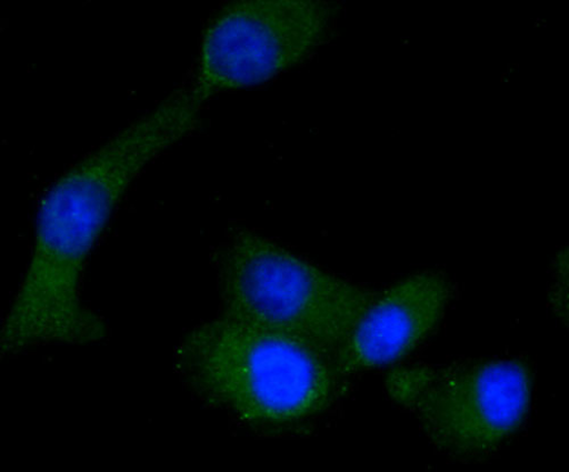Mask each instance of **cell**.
Returning a JSON list of instances; mask_svg holds the SVG:
<instances>
[{"mask_svg":"<svg viewBox=\"0 0 569 472\" xmlns=\"http://www.w3.org/2000/svg\"><path fill=\"white\" fill-rule=\"evenodd\" d=\"M203 106L191 89L174 91L51 187L38 212L30 262L2 325L0 353L107 338L106 321L81 300L88 259L131 183L196 129Z\"/></svg>","mask_w":569,"mask_h":472,"instance_id":"6da1fadb","label":"cell"},{"mask_svg":"<svg viewBox=\"0 0 569 472\" xmlns=\"http://www.w3.org/2000/svg\"><path fill=\"white\" fill-rule=\"evenodd\" d=\"M176 356L200 400L252 426H283L320 413L341 378L333 354L222 314L193 329Z\"/></svg>","mask_w":569,"mask_h":472,"instance_id":"7a4b0ae2","label":"cell"},{"mask_svg":"<svg viewBox=\"0 0 569 472\" xmlns=\"http://www.w3.org/2000/svg\"><path fill=\"white\" fill-rule=\"evenodd\" d=\"M219 277L222 315L291 335L335 356L379 294L250 230L231 235Z\"/></svg>","mask_w":569,"mask_h":472,"instance_id":"3957f363","label":"cell"},{"mask_svg":"<svg viewBox=\"0 0 569 472\" xmlns=\"http://www.w3.org/2000/svg\"><path fill=\"white\" fill-rule=\"evenodd\" d=\"M386 388L435 446L469 456L496 450L523 426L533 374L518 360L398 366Z\"/></svg>","mask_w":569,"mask_h":472,"instance_id":"277c9868","label":"cell"},{"mask_svg":"<svg viewBox=\"0 0 569 472\" xmlns=\"http://www.w3.org/2000/svg\"><path fill=\"white\" fill-rule=\"evenodd\" d=\"M338 9L312 0H236L203 33L196 84L208 100L303 63L329 37Z\"/></svg>","mask_w":569,"mask_h":472,"instance_id":"5b68a950","label":"cell"},{"mask_svg":"<svg viewBox=\"0 0 569 472\" xmlns=\"http://www.w3.org/2000/svg\"><path fill=\"white\" fill-rule=\"evenodd\" d=\"M448 279L413 274L379 293L335 356L341 378L397 362L440 322L451 298Z\"/></svg>","mask_w":569,"mask_h":472,"instance_id":"8992f818","label":"cell"},{"mask_svg":"<svg viewBox=\"0 0 569 472\" xmlns=\"http://www.w3.org/2000/svg\"><path fill=\"white\" fill-rule=\"evenodd\" d=\"M550 302L557 315L568 321V250L565 249L557 258L555 282L550 291Z\"/></svg>","mask_w":569,"mask_h":472,"instance_id":"52a82bcc","label":"cell"}]
</instances>
